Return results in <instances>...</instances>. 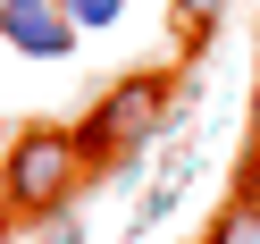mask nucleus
Returning <instances> with one entry per match:
<instances>
[{"instance_id": "nucleus-1", "label": "nucleus", "mask_w": 260, "mask_h": 244, "mask_svg": "<svg viewBox=\"0 0 260 244\" xmlns=\"http://www.w3.org/2000/svg\"><path fill=\"white\" fill-rule=\"evenodd\" d=\"M168 126H176V85L159 68H143V76L101 85V101L76 118V152H84L92 177H101V169H118V160H143Z\"/></svg>"}, {"instance_id": "nucleus-2", "label": "nucleus", "mask_w": 260, "mask_h": 244, "mask_svg": "<svg viewBox=\"0 0 260 244\" xmlns=\"http://www.w3.org/2000/svg\"><path fill=\"white\" fill-rule=\"evenodd\" d=\"M84 177H92V160L76 152V126H25L0 152V202L51 227V210L68 219V202L84 194Z\"/></svg>"}, {"instance_id": "nucleus-3", "label": "nucleus", "mask_w": 260, "mask_h": 244, "mask_svg": "<svg viewBox=\"0 0 260 244\" xmlns=\"http://www.w3.org/2000/svg\"><path fill=\"white\" fill-rule=\"evenodd\" d=\"M0 42L25 59H68L76 51V25L59 0H0Z\"/></svg>"}, {"instance_id": "nucleus-4", "label": "nucleus", "mask_w": 260, "mask_h": 244, "mask_svg": "<svg viewBox=\"0 0 260 244\" xmlns=\"http://www.w3.org/2000/svg\"><path fill=\"white\" fill-rule=\"evenodd\" d=\"M210 244H260V202L226 194V202H218V219H210Z\"/></svg>"}, {"instance_id": "nucleus-5", "label": "nucleus", "mask_w": 260, "mask_h": 244, "mask_svg": "<svg viewBox=\"0 0 260 244\" xmlns=\"http://www.w3.org/2000/svg\"><path fill=\"white\" fill-rule=\"evenodd\" d=\"M59 9H68L76 34H101V25H118V17H126V0H59Z\"/></svg>"}, {"instance_id": "nucleus-6", "label": "nucleus", "mask_w": 260, "mask_h": 244, "mask_svg": "<svg viewBox=\"0 0 260 244\" xmlns=\"http://www.w3.org/2000/svg\"><path fill=\"white\" fill-rule=\"evenodd\" d=\"M176 185H185V177H168V185H151V194L135 202V219H126V227H159V219L176 210Z\"/></svg>"}, {"instance_id": "nucleus-7", "label": "nucleus", "mask_w": 260, "mask_h": 244, "mask_svg": "<svg viewBox=\"0 0 260 244\" xmlns=\"http://www.w3.org/2000/svg\"><path fill=\"white\" fill-rule=\"evenodd\" d=\"M176 9V25H185V34H210V25L226 17V0H168Z\"/></svg>"}, {"instance_id": "nucleus-8", "label": "nucleus", "mask_w": 260, "mask_h": 244, "mask_svg": "<svg viewBox=\"0 0 260 244\" xmlns=\"http://www.w3.org/2000/svg\"><path fill=\"white\" fill-rule=\"evenodd\" d=\"M25 244H84V219H76V210H68V219H51V227H34V236H25Z\"/></svg>"}]
</instances>
